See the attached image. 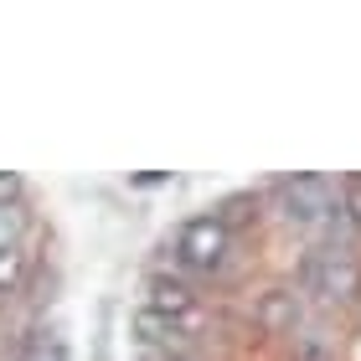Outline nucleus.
Here are the masks:
<instances>
[{"label": "nucleus", "mask_w": 361, "mask_h": 361, "mask_svg": "<svg viewBox=\"0 0 361 361\" xmlns=\"http://www.w3.org/2000/svg\"><path fill=\"white\" fill-rule=\"evenodd\" d=\"M176 258H180L186 269H202V274L222 269V258H227V227H222L217 217L186 222V227L176 233Z\"/></svg>", "instance_id": "1"}, {"label": "nucleus", "mask_w": 361, "mask_h": 361, "mask_svg": "<svg viewBox=\"0 0 361 361\" xmlns=\"http://www.w3.org/2000/svg\"><path fill=\"white\" fill-rule=\"evenodd\" d=\"M356 284H361V274H356V264H351L346 248L315 253V258L305 264V289L320 294V300H351Z\"/></svg>", "instance_id": "2"}, {"label": "nucleus", "mask_w": 361, "mask_h": 361, "mask_svg": "<svg viewBox=\"0 0 361 361\" xmlns=\"http://www.w3.org/2000/svg\"><path fill=\"white\" fill-rule=\"evenodd\" d=\"M279 207H284V217L289 222H320V217H331L336 212V196H331V186H325L320 176H294V180H284L279 186Z\"/></svg>", "instance_id": "3"}, {"label": "nucleus", "mask_w": 361, "mask_h": 361, "mask_svg": "<svg viewBox=\"0 0 361 361\" xmlns=\"http://www.w3.org/2000/svg\"><path fill=\"white\" fill-rule=\"evenodd\" d=\"M150 315L176 325L180 336L202 331V305H196V294L186 284H176V279H155V284H150Z\"/></svg>", "instance_id": "4"}, {"label": "nucleus", "mask_w": 361, "mask_h": 361, "mask_svg": "<svg viewBox=\"0 0 361 361\" xmlns=\"http://www.w3.org/2000/svg\"><path fill=\"white\" fill-rule=\"evenodd\" d=\"M258 325H264L269 336H289V331H300V315H305V305H300V289H269L264 300H258Z\"/></svg>", "instance_id": "5"}, {"label": "nucleus", "mask_w": 361, "mask_h": 361, "mask_svg": "<svg viewBox=\"0 0 361 361\" xmlns=\"http://www.w3.org/2000/svg\"><path fill=\"white\" fill-rule=\"evenodd\" d=\"M16 233H21V212H16V207H0V253L16 248Z\"/></svg>", "instance_id": "6"}, {"label": "nucleus", "mask_w": 361, "mask_h": 361, "mask_svg": "<svg viewBox=\"0 0 361 361\" xmlns=\"http://www.w3.org/2000/svg\"><path fill=\"white\" fill-rule=\"evenodd\" d=\"M294 346H300V361H325V341L315 331H305V336H294Z\"/></svg>", "instance_id": "7"}, {"label": "nucleus", "mask_w": 361, "mask_h": 361, "mask_svg": "<svg viewBox=\"0 0 361 361\" xmlns=\"http://www.w3.org/2000/svg\"><path fill=\"white\" fill-rule=\"evenodd\" d=\"M16 279H21V253L6 248V253H0V289H11Z\"/></svg>", "instance_id": "8"}, {"label": "nucleus", "mask_w": 361, "mask_h": 361, "mask_svg": "<svg viewBox=\"0 0 361 361\" xmlns=\"http://www.w3.org/2000/svg\"><path fill=\"white\" fill-rule=\"evenodd\" d=\"M16 196H21V180H16V176H0V207H11Z\"/></svg>", "instance_id": "9"}, {"label": "nucleus", "mask_w": 361, "mask_h": 361, "mask_svg": "<svg viewBox=\"0 0 361 361\" xmlns=\"http://www.w3.org/2000/svg\"><path fill=\"white\" fill-rule=\"evenodd\" d=\"M37 361H62V346H52V351H42Z\"/></svg>", "instance_id": "10"}]
</instances>
